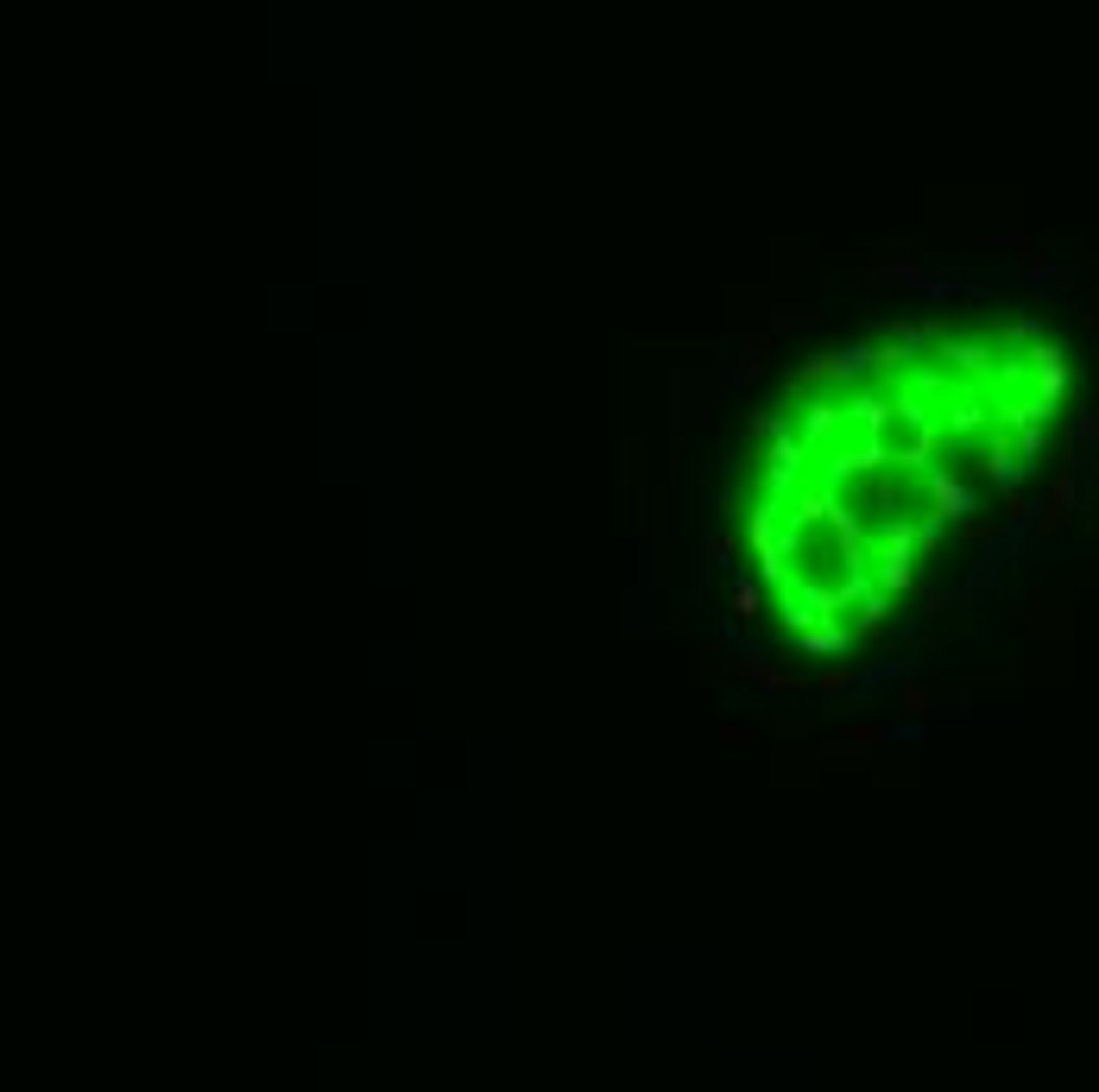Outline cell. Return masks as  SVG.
I'll return each instance as SVG.
<instances>
[{
  "label": "cell",
  "mask_w": 1099,
  "mask_h": 1092,
  "mask_svg": "<svg viewBox=\"0 0 1099 1092\" xmlns=\"http://www.w3.org/2000/svg\"><path fill=\"white\" fill-rule=\"evenodd\" d=\"M727 550H733V537H714V543H708V569H721V562H727Z\"/></svg>",
  "instance_id": "cell-4"
},
{
  "label": "cell",
  "mask_w": 1099,
  "mask_h": 1092,
  "mask_svg": "<svg viewBox=\"0 0 1099 1092\" xmlns=\"http://www.w3.org/2000/svg\"><path fill=\"white\" fill-rule=\"evenodd\" d=\"M753 373H765V341H759V347H739V361L727 367V379H733V385H745Z\"/></svg>",
  "instance_id": "cell-1"
},
{
  "label": "cell",
  "mask_w": 1099,
  "mask_h": 1092,
  "mask_svg": "<svg viewBox=\"0 0 1099 1092\" xmlns=\"http://www.w3.org/2000/svg\"><path fill=\"white\" fill-rule=\"evenodd\" d=\"M733 619H759V587H753V581L733 587Z\"/></svg>",
  "instance_id": "cell-2"
},
{
  "label": "cell",
  "mask_w": 1099,
  "mask_h": 1092,
  "mask_svg": "<svg viewBox=\"0 0 1099 1092\" xmlns=\"http://www.w3.org/2000/svg\"><path fill=\"white\" fill-rule=\"evenodd\" d=\"M745 543H753V550H765V543H771V512H765V506L745 518Z\"/></svg>",
  "instance_id": "cell-3"
}]
</instances>
